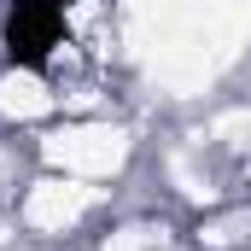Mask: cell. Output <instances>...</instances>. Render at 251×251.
I'll use <instances>...</instances> for the list:
<instances>
[{
  "mask_svg": "<svg viewBox=\"0 0 251 251\" xmlns=\"http://www.w3.org/2000/svg\"><path fill=\"white\" fill-rule=\"evenodd\" d=\"M64 35H70L64 0H6V12H0V47H6L12 70L41 76L64 47Z\"/></svg>",
  "mask_w": 251,
  "mask_h": 251,
  "instance_id": "cell-1",
  "label": "cell"
}]
</instances>
